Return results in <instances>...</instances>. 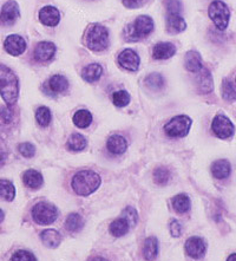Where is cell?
I'll return each mask as SVG.
<instances>
[{
  "mask_svg": "<svg viewBox=\"0 0 236 261\" xmlns=\"http://www.w3.org/2000/svg\"><path fill=\"white\" fill-rule=\"evenodd\" d=\"M212 129L215 135L221 140L229 139L234 135L235 126L229 118L224 115H216L213 119Z\"/></svg>",
  "mask_w": 236,
  "mask_h": 261,
  "instance_id": "cell-8",
  "label": "cell"
},
{
  "mask_svg": "<svg viewBox=\"0 0 236 261\" xmlns=\"http://www.w3.org/2000/svg\"><path fill=\"white\" fill-rule=\"evenodd\" d=\"M100 186V176L92 170H81L72 178V188L78 195L88 196Z\"/></svg>",
  "mask_w": 236,
  "mask_h": 261,
  "instance_id": "cell-2",
  "label": "cell"
},
{
  "mask_svg": "<svg viewBox=\"0 0 236 261\" xmlns=\"http://www.w3.org/2000/svg\"><path fill=\"white\" fill-rule=\"evenodd\" d=\"M118 63L122 68L130 70V71H136L140 66V57L134 50L126 48L118 56Z\"/></svg>",
  "mask_w": 236,
  "mask_h": 261,
  "instance_id": "cell-12",
  "label": "cell"
},
{
  "mask_svg": "<svg viewBox=\"0 0 236 261\" xmlns=\"http://www.w3.org/2000/svg\"><path fill=\"white\" fill-rule=\"evenodd\" d=\"M4 46H5L7 54H10L11 56H19L24 54V51L26 50V42L20 36L11 35L5 39Z\"/></svg>",
  "mask_w": 236,
  "mask_h": 261,
  "instance_id": "cell-11",
  "label": "cell"
},
{
  "mask_svg": "<svg viewBox=\"0 0 236 261\" xmlns=\"http://www.w3.org/2000/svg\"><path fill=\"white\" fill-rule=\"evenodd\" d=\"M185 64L187 70L192 72H198L202 69V58L198 52L196 51H189L186 55Z\"/></svg>",
  "mask_w": 236,
  "mask_h": 261,
  "instance_id": "cell-22",
  "label": "cell"
},
{
  "mask_svg": "<svg viewBox=\"0 0 236 261\" xmlns=\"http://www.w3.org/2000/svg\"><path fill=\"white\" fill-rule=\"evenodd\" d=\"M51 118H52L51 111L46 107H40L39 109L36 111V119L37 122L39 123V125L42 126L48 125L51 122Z\"/></svg>",
  "mask_w": 236,
  "mask_h": 261,
  "instance_id": "cell-32",
  "label": "cell"
},
{
  "mask_svg": "<svg viewBox=\"0 0 236 261\" xmlns=\"http://www.w3.org/2000/svg\"><path fill=\"white\" fill-rule=\"evenodd\" d=\"M227 261H236V253H234V254H231V255L228 256Z\"/></svg>",
  "mask_w": 236,
  "mask_h": 261,
  "instance_id": "cell-45",
  "label": "cell"
},
{
  "mask_svg": "<svg viewBox=\"0 0 236 261\" xmlns=\"http://www.w3.org/2000/svg\"><path fill=\"white\" fill-rule=\"evenodd\" d=\"M86 147V140L81 134H73L67 141V148L72 151H81Z\"/></svg>",
  "mask_w": 236,
  "mask_h": 261,
  "instance_id": "cell-31",
  "label": "cell"
},
{
  "mask_svg": "<svg viewBox=\"0 0 236 261\" xmlns=\"http://www.w3.org/2000/svg\"><path fill=\"white\" fill-rule=\"evenodd\" d=\"M143 254L145 260L148 261H152L156 258L157 254H159V241H157L156 238L150 237L145 240Z\"/></svg>",
  "mask_w": 236,
  "mask_h": 261,
  "instance_id": "cell-25",
  "label": "cell"
},
{
  "mask_svg": "<svg viewBox=\"0 0 236 261\" xmlns=\"http://www.w3.org/2000/svg\"><path fill=\"white\" fill-rule=\"evenodd\" d=\"M168 10V14H178L181 11V3L179 0H166L164 2Z\"/></svg>",
  "mask_w": 236,
  "mask_h": 261,
  "instance_id": "cell-40",
  "label": "cell"
},
{
  "mask_svg": "<svg viewBox=\"0 0 236 261\" xmlns=\"http://www.w3.org/2000/svg\"><path fill=\"white\" fill-rule=\"evenodd\" d=\"M198 87L203 94H209L213 90L212 73L207 69H201V73L198 76Z\"/></svg>",
  "mask_w": 236,
  "mask_h": 261,
  "instance_id": "cell-26",
  "label": "cell"
},
{
  "mask_svg": "<svg viewBox=\"0 0 236 261\" xmlns=\"http://www.w3.org/2000/svg\"><path fill=\"white\" fill-rule=\"evenodd\" d=\"M16 196V188L9 180H0V199L12 201Z\"/></svg>",
  "mask_w": 236,
  "mask_h": 261,
  "instance_id": "cell-27",
  "label": "cell"
},
{
  "mask_svg": "<svg viewBox=\"0 0 236 261\" xmlns=\"http://www.w3.org/2000/svg\"><path fill=\"white\" fill-rule=\"evenodd\" d=\"M86 45L93 51H103L108 47L109 32L107 28L99 24H92L86 31Z\"/></svg>",
  "mask_w": 236,
  "mask_h": 261,
  "instance_id": "cell-3",
  "label": "cell"
},
{
  "mask_svg": "<svg viewBox=\"0 0 236 261\" xmlns=\"http://www.w3.org/2000/svg\"><path fill=\"white\" fill-rule=\"evenodd\" d=\"M153 30V21L150 17L140 16L135 20L134 25H130L126 29L128 32V40H137L140 38H144L150 35Z\"/></svg>",
  "mask_w": 236,
  "mask_h": 261,
  "instance_id": "cell-5",
  "label": "cell"
},
{
  "mask_svg": "<svg viewBox=\"0 0 236 261\" xmlns=\"http://www.w3.org/2000/svg\"><path fill=\"white\" fill-rule=\"evenodd\" d=\"M83 226H84V220L80 214L72 213L67 216L65 221V227L67 230H70V232H78V230L83 228Z\"/></svg>",
  "mask_w": 236,
  "mask_h": 261,
  "instance_id": "cell-30",
  "label": "cell"
},
{
  "mask_svg": "<svg viewBox=\"0 0 236 261\" xmlns=\"http://www.w3.org/2000/svg\"><path fill=\"white\" fill-rule=\"evenodd\" d=\"M144 2L145 0H123V4L128 9H137V7L143 5Z\"/></svg>",
  "mask_w": 236,
  "mask_h": 261,
  "instance_id": "cell-43",
  "label": "cell"
},
{
  "mask_svg": "<svg viewBox=\"0 0 236 261\" xmlns=\"http://www.w3.org/2000/svg\"><path fill=\"white\" fill-rule=\"evenodd\" d=\"M169 178H170V173L167 168L160 167L153 171V181H155L157 185L160 186L167 185L168 181H169Z\"/></svg>",
  "mask_w": 236,
  "mask_h": 261,
  "instance_id": "cell-33",
  "label": "cell"
},
{
  "mask_svg": "<svg viewBox=\"0 0 236 261\" xmlns=\"http://www.w3.org/2000/svg\"><path fill=\"white\" fill-rule=\"evenodd\" d=\"M18 149H19V152L22 156H24V158H28V159L33 158V155L36 154L35 145L29 143V142L19 144V148H18Z\"/></svg>",
  "mask_w": 236,
  "mask_h": 261,
  "instance_id": "cell-39",
  "label": "cell"
},
{
  "mask_svg": "<svg viewBox=\"0 0 236 261\" xmlns=\"http://www.w3.org/2000/svg\"><path fill=\"white\" fill-rule=\"evenodd\" d=\"M92 122V115L88 110H80L73 115V123L78 128H88Z\"/></svg>",
  "mask_w": 236,
  "mask_h": 261,
  "instance_id": "cell-29",
  "label": "cell"
},
{
  "mask_svg": "<svg viewBox=\"0 0 236 261\" xmlns=\"http://www.w3.org/2000/svg\"><path fill=\"white\" fill-rule=\"evenodd\" d=\"M205 248H207V246H205V241L202 238L192 237L186 242V252L190 258H202L205 253Z\"/></svg>",
  "mask_w": 236,
  "mask_h": 261,
  "instance_id": "cell-10",
  "label": "cell"
},
{
  "mask_svg": "<svg viewBox=\"0 0 236 261\" xmlns=\"http://www.w3.org/2000/svg\"><path fill=\"white\" fill-rule=\"evenodd\" d=\"M91 261H108V260L103 259V258H98V256H96V258H93Z\"/></svg>",
  "mask_w": 236,
  "mask_h": 261,
  "instance_id": "cell-46",
  "label": "cell"
},
{
  "mask_svg": "<svg viewBox=\"0 0 236 261\" xmlns=\"http://www.w3.org/2000/svg\"><path fill=\"white\" fill-rule=\"evenodd\" d=\"M222 96L224 99L229 100H235L236 99V91L233 87V84L230 83L228 80H224L223 83H222Z\"/></svg>",
  "mask_w": 236,
  "mask_h": 261,
  "instance_id": "cell-35",
  "label": "cell"
},
{
  "mask_svg": "<svg viewBox=\"0 0 236 261\" xmlns=\"http://www.w3.org/2000/svg\"><path fill=\"white\" fill-rule=\"evenodd\" d=\"M19 18V6L14 0H9L3 6L0 12V23L3 25H12Z\"/></svg>",
  "mask_w": 236,
  "mask_h": 261,
  "instance_id": "cell-9",
  "label": "cell"
},
{
  "mask_svg": "<svg viewBox=\"0 0 236 261\" xmlns=\"http://www.w3.org/2000/svg\"><path fill=\"white\" fill-rule=\"evenodd\" d=\"M40 21L46 26H56L61 20V13L56 7L45 6L39 11Z\"/></svg>",
  "mask_w": 236,
  "mask_h": 261,
  "instance_id": "cell-13",
  "label": "cell"
},
{
  "mask_svg": "<svg viewBox=\"0 0 236 261\" xmlns=\"http://www.w3.org/2000/svg\"><path fill=\"white\" fill-rule=\"evenodd\" d=\"M231 167L227 160H217L212 165V174L217 180H223L230 175Z\"/></svg>",
  "mask_w": 236,
  "mask_h": 261,
  "instance_id": "cell-15",
  "label": "cell"
},
{
  "mask_svg": "<svg viewBox=\"0 0 236 261\" xmlns=\"http://www.w3.org/2000/svg\"><path fill=\"white\" fill-rule=\"evenodd\" d=\"M112 99H114L115 106L117 107H125L128 106L130 102V95L126 91H116L114 96H112Z\"/></svg>",
  "mask_w": 236,
  "mask_h": 261,
  "instance_id": "cell-36",
  "label": "cell"
},
{
  "mask_svg": "<svg viewBox=\"0 0 236 261\" xmlns=\"http://www.w3.org/2000/svg\"><path fill=\"white\" fill-rule=\"evenodd\" d=\"M22 181L29 188L39 189L43 186V175L35 169L26 170L22 175Z\"/></svg>",
  "mask_w": 236,
  "mask_h": 261,
  "instance_id": "cell-16",
  "label": "cell"
},
{
  "mask_svg": "<svg viewBox=\"0 0 236 261\" xmlns=\"http://www.w3.org/2000/svg\"><path fill=\"white\" fill-rule=\"evenodd\" d=\"M130 225L129 222L126 221L124 218H119V219H116L115 221H112L110 223V227H109V230H110V233L112 234L114 237H123L125 236L126 233L130 230Z\"/></svg>",
  "mask_w": 236,
  "mask_h": 261,
  "instance_id": "cell-21",
  "label": "cell"
},
{
  "mask_svg": "<svg viewBox=\"0 0 236 261\" xmlns=\"http://www.w3.org/2000/svg\"><path fill=\"white\" fill-rule=\"evenodd\" d=\"M209 17L214 21L215 26L219 30H226L229 23L230 11L228 6L221 0H215L209 6Z\"/></svg>",
  "mask_w": 236,
  "mask_h": 261,
  "instance_id": "cell-4",
  "label": "cell"
},
{
  "mask_svg": "<svg viewBox=\"0 0 236 261\" xmlns=\"http://www.w3.org/2000/svg\"><path fill=\"white\" fill-rule=\"evenodd\" d=\"M4 220V213H3V211L0 210V222H2Z\"/></svg>",
  "mask_w": 236,
  "mask_h": 261,
  "instance_id": "cell-47",
  "label": "cell"
},
{
  "mask_svg": "<svg viewBox=\"0 0 236 261\" xmlns=\"http://www.w3.org/2000/svg\"><path fill=\"white\" fill-rule=\"evenodd\" d=\"M48 87H50L51 91L56 92V94H62L69 88V82L62 74H55L48 81Z\"/></svg>",
  "mask_w": 236,
  "mask_h": 261,
  "instance_id": "cell-24",
  "label": "cell"
},
{
  "mask_svg": "<svg viewBox=\"0 0 236 261\" xmlns=\"http://www.w3.org/2000/svg\"><path fill=\"white\" fill-rule=\"evenodd\" d=\"M145 83L149 88L153 89V90H159V89L163 88L164 80L160 73H151L145 78Z\"/></svg>",
  "mask_w": 236,
  "mask_h": 261,
  "instance_id": "cell-34",
  "label": "cell"
},
{
  "mask_svg": "<svg viewBox=\"0 0 236 261\" xmlns=\"http://www.w3.org/2000/svg\"><path fill=\"white\" fill-rule=\"evenodd\" d=\"M187 24L179 14H168L167 29L170 33H179L185 31Z\"/></svg>",
  "mask_w": 236,
  "mask_h": 261,
  "instance_id": "cell-20",
  "label": "cell"
},
{
  "mask_svg": "<svg viewBox=\"0 0 236 261\" xmlns=\"http://www.w3.org/2000/svg\"><path fill=\"white\" fill-rule=\"evenodd\" d=\"M18 78L9 66L0 64V95L7 107L13 106L18 99Z\"/></svg>",
  "mask_w": 236,
  "mask_h": 261,
  "instance_id": "cell-1",
  "label": "cell"
},
{
  "mask_svg": "<svg viewBox=\"0 0 236 261\" xmlns=\"http://www.w3.org/2000/svg\"><path fill=\"white\" fill-rule=\"evenodd\" d=\"M108 150L112 152L115 155L123 154L128 148V143H126V140L121 135H114L111 136L110 139L108 140L107 143Z\"/></svg>",
  "mask_w": 236,
  "mask_h": 261,
  "instance_id": "cell-17",
  "label": "cell"
},
{
  "mask_svg": "<svg viewBox=\"0 0 236 261\" xmlns=\"http://www.w3.org/2000/svg\"><path fill=\"white\" fill-rule=\"evenodd\" d=\"M172 207L178 213H186L190 210V199L186 194H178L172 199Z\"/></svg>",
  "mask_w": 236,
  "mask_h": 261,
  "instance_id": "cell-28",
  "label": "cell"
},
{
  "mask_svg": "<svg viewBox=\"0 0 236 261\" xmlns=\"http://www.w3.org/2000/svg\"><path fill=\"white\" fill-rule=\"evenodd\" d=\"M33 220L39 225H51L58 216L57 208L47 202L37 203L32 210Z\"/></svg>",
  "mask_w": 236,
  "mask_h": 261,
  "instance_id": "cell-6",
  "label": "cell"
},
{
  "mask_svg": "<svg viewBox=\"0 0 236 261\" xmlns=\"http://www.w3.org/2000/svg\"><path fill=\"white\" fill-rule=\"evenodd\" d=\"M40 239H42L43 244L50 248L58 247L62 242V236L55 229H45L40 234Z\"/></svg>",
  "mask_w": 236,
  "mask_h": 261,
  "instance_id": "cell-18",
  "label": "cell"
},
{
  "mask_svg": "<svg viewBox=\"0 0 236 261\" xmlns=\"http://www.w3.org/2000/svg\"><path fill=\"white\" fill-rule=\"evenodd\" d=\"M0 117H2V119H3L4 122L10 123L11 121H12V118H13L12 110H11L9 107L2 108V111H0Z\"/></svg>",
  "mask_w": 236,
  "mask_h": 261,
  "instance_id": "cell-41",
  "label": "cell"
},
{
  "mask_svg": "<svg viewBox=\"0 0 236 261\" xmlns=\"http://www.w3.org/2000/svg\"><path fill=\"white\" fill-rule=\"evenodd\" d=\"M122 218H124L126 221L129 222L130 227H134L137 223V220H138L137 212H136V210H135V208L128 207V208H125L124 211H123Z\"/></svg>",
  "mask_w": 236,
  "mask_h": 261,
  "instance_id": "cell-37",
  "label": "cell"
},
{
  "mask_svg": "<svg viewBox=\"0 0 236 261\" xmlns=\"http://www.w3.org/2000/svg\"><path fill=\"white\" fill-rule=\"evenodd\" d=\"M5 159H6V154L3 151V149H0V167L5 163Z\"/></svg>",
  "mask_w": 236,
  "mask_h": 261,
  "instance_id": "cell-44",
  "label": "cell"
},
{
  "mask_svg": "<svg viewBox=\"0 0 236 261\" xmlns=\"http://www.w3.org/2000/svg\"><path fill=\"white\" fill-rule=\"evenodd\" d=\"M176 52V47L171 43H159L153 47V57L156 59H168Z\"/></svg>",
  "mask_w": 236,
  "mask_h": 261,
  "instance_id": "cell-19",
  "label": "cell"
},
{
  "mask_svg": "<svg viewBox=\"0 0 236 261\" xmlns=\"http://www.w3.org/2000/svg\"><path fill=\"white\" fill-rule=\"evenodd\" d=\"M56 46L50 42H42L36 46L35 58L39 62H47L55 56Z\"/></svg>",
  "mask_w": 236,
  "mask_h": 261,
  "instance_id": "cell-14",
  "label": "cell"
},
{
  "mask_svg": "<svg viewBox=\"0 0 236 261\" xmlns=\"http://www.w3.org/2000/svg\"><path fill=\"white\" fill-rule=\"evenodd\" d=\"M11 261H37L36 256L28 251H18L11 258Z\"/></svg>",
  "mask_w": 236,
  "mask_h": 261,
  "instance_id": "cell-38",
  "label": "cell"
},
{
  "mask_svg": "<svg viewBox=\"0 0 236 261\" xmlns=\"http://www.w3.org/2000/svg\"><path fill=\"white\" fill-rule=\"evenodd\" d=\"M192 126V119L185 115H179L168 122L164 130L170 137H185Z\"/></svg>",
  "mask_w": 236,
  "mask_h": 261,
  "instance_id": "cell-7",
  "label": "cell"
},
{
  "mask_svg": "<svg viewBox=\"0 0 236 261\" xmlns=\"http://www.w3.org/2000/svg\"><path fill=\"white\" fill-rule=\"evenodd\" d=\"M102 72H103L102 66L95 63V64H90L88 66H85L83 71H82V77H83L84 81L89 82V83H93V82L99 80Z\"/></svg>",
  "mask_w": 236,
  "mask_h": 261,
  "instance_id": "cell-23",
  "label": "cell"
},
{
  "mask_svg": "<svg viewBox=\"0 0 236 261\" xmlns=\"http://www.w3.org/2000/svg\"><path fill=\"white\" fill-rule=\"evenodd\" d=\"M170 233L172 237H176V238L181 237L182 227H181V225H179V222L176 221V220L170 223Z\"/></svg>",
  "mask_w": 236,
  "mask_h": 261,
  "instance_id": "cell-42",
  "label": "cell"
}]
</instances>
